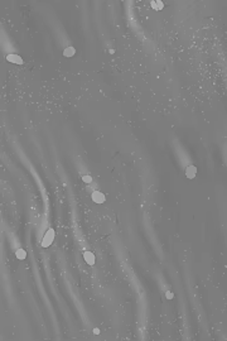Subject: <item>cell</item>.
I'll use <instances>...</instances> for the list:
<instances>
[{"instance_id": "1", "label": "cell", "mask_w": 227, "mask_h": 341, "mask_svg": "<svg viewBox=\"0 0 227 341\" xmlns=\"http://www.w3.org/2000/svg\"><path fill=\"white\" fill-rule=\"evenodd\" d=\"M53 239H54V231H53L52 229H49L48 231H47V232L44 234V236H43L42 247H43V248H47V247H49V245L52 244Z\"/></svg>"}, {"instance_id": "2", "label": "cell", "mask_w": 227, "mask_h": 341, "mask_svg": "<svg viewBox=\"0 0 227 341\" xmlns=\"http://www.w3.org/2000/svg\"><path fill=\"white\" fill-rule=\"evenodd\" d=\"M92 200H93V202H96V204H102L105 201V196L101 192L95 191L92 193Z\"/></svg>"}, {"instance_id": "3", "label": "cell", "mask_w": 227, "mask_h": 341, "mask_svg": "<svg viewBox=\"0 0 227 341\" xmlns=\"http://www.w3.org/2000/svg\"><path fill=\"white\" fill-rule=\"evenodd\" d=\"M83 258H85L86 263L90 264V265H92V264L96 261V258H95V255H93L91 252H86L85 254H83Z\"/></svg>"}, {"instance_id": "4", "label": "cell", "mask_w": 227, "mask_h": 341, "mask_svg": "<svg viewBox=\"0 0 227 341\" xmlns=\"http://www.w3.org/2000/svg\"><path fill=\"white\" fill-rule=\"evenodd\" d=\"M6 59H8L9 62L18 63V65H22V63H23L22 57H19L18 54H8V56H6Z\"/></svg>"}, {"instance_id": "5", "label": "cell", "mask_w": 227, "mask_h": 341, "mask_svg": "<svg viewBox=\"0 0 227 341\" xmlns=\"http://www.w3.org/2000/svg\"><path fill=\"white\" fill-rule=\"evenodd\" d=\"M195 173H197V168H195L194 166H188V167L186 168V174L188 178H194Z\"/></svg>"}, {"instance_id": "6", "label": "cell", "mask_w": 227, "mask_h": 341, "mask_svg": "<svg viewBox=\"0 0 227 341\" xmlns=\"http://www.w3.org/2000/svg\"><path fill=\"white\" fill-rule=\"evenodd\" d=\"M15 254H17V258H18L19 260L25 259V256H27V253H25L24 249H18V250L15 252Z\"/></svg>"}, {"instance_id": "7", "label": "cell", "mask_w": 227, "mask_h": 341, "mask_svg": "<svg viewBox=\"0 0 227 341\" xmlns=\"http://www.w3.org/2000/svg\"><path fill=\"white\" fill-rule=\"evenodd\" d=\"M150 4H151V6L154 8L155 10H160V9H163V8H164V4L162 1H159V0H158V1H151Z\"/></svg>"}, {"instance_id": "8", "label": "cell", "mask_w": 227, "mask_h": 341, "mask_svg": "<svg viewBox=\"0 0 227 341\" xmlns=\"http://www.w3.org/2000/svg\"><path fill=\"white\" fill-rule=\"evenodd\" d=\"M75 52H76V51H75V48H73V47H68V48H66V51L63 52V54H64L66 57H72L73 54H75Z\"/></svg>"}, {"instance_id": "9", "label": "cell", "mask_w": 227, "mask_h": 341, "mask_svg": "<svg viewBox=\"0 0 227 341\" xmlns=\"http://www.w3.org/2000/svg\"><path fill=\"white\" fill-rule=\"evenodd\" d=\"M82 181H83L85 183H91V182H92V177L91 176H83V177H82Z\"/></svg>"}, {"instance_id": "10", "label": "cell", "mask_w": 227, "mask_h": 341, "mask_svg": "<svg viewBox=\"0 0 227 341\" xmlns=\"http://www.w3.org/2000/svg\"><path fill=\"white\" fill-rule=\"evenodd\" d=\"M93 334H95V335H99V334H100V330H99V328H95V330H93Z\"/></svg>"}, {"instance_id": "11", "label": "cell", "mask_w": 227, "mask_h": 341, "mask_svg": "<svg viewBox=\"0 0 227 341\" xmlns=\"http://www.w3.org/2000/svg\"><path fill=\"white\" fill-rule=\"evenodd\" d=\"M167 297H168V298H172V297H173V294H172V293H167Z\"/></svg>"}]
</instances>
